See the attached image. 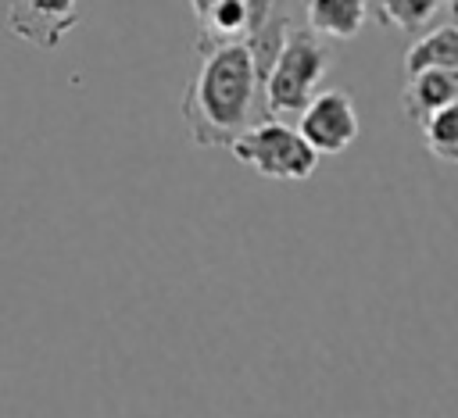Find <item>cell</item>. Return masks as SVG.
Returning a JSON list of instances; mask_svg holds the SVG:
<instances>
[{
    "label": "cell",
    "mask_w": 458,
    "mask_h": 418,
    "mask_svg": "<svg viewBox=\"0 0 458 418\" xmlns=\"http://www.w3.org/2000/svg\"><path fill=\"white\" fill-rule=\"evenodd\" d=\"M454 14H458V7H454Z\"/></svg>",
    "instance_id": "obj_15"
},
{
    "label": "cell",
    "mask_w": 458,
    "mask_h": 418,
    "mask_svg": "<svg viewBox=\"0 0 458 418\" xmlns=\"http://www.w3.org/2000/svg\"><path fill=\"white\" fill-rule=\"evenodd\" d=\"M447 4H451V7H454V4H458V0H447Z\"/></svg>",
    "instance_id": "obj_14"
},
{
    "label": "cell",
    "mask_w": 458,
    "mask_h": 418,
    "mask_svg": "<svg viewBox=\"0 0 458 418\" xmlns=\"http://www.w3.org/2000/svg\"><path fill=\"white\" fill-rule=\"evenodd\" d=\"M422 143L426 150L444 161V164H458V100L440 107L437 114H429L422 125Z\"/></svg>",
    "instance_id": "obj_9"
},
{
    "label": "cell",
    "mask_w": 458,
    "mask_h": 418,
    "mask_svg": "<svg viewBox=\"0 0 458 418\" xmlns=\"http://www.w3.org/2000/svg\"><path fill=\"white\" fill-rule=\"evenodd\" d=\"M333 64V50L329 43L311 32L308 25H293L286 29V39H283V50L265 79V89H261V104H265V118H279V114H301L304 104L318 93V82L322 75L329 71Z\"/></svg>",
    "instance_id": "obj_2"
},
{
    "label": "cell",
    "mask_w": 458,
    "mask_h": 418,
    "mask_svg": "<svg viewBox=\"0 0 458 418\" xmlns=\"http://www.w3.org/2000/svg\"><path fill=\"white\" fill-rule=\"evenodd\" d=\"M454 7H458V4H454Z\"/></svg>",
    "instance_id": "obj_16"
},
{
    "label": "cell",
    "mask_w": 458,
    "mask_h": 418,
    "mask_svg": "<svg viewBox=\"0 0 458 418\" xmlns=\"http://www.w3.org/2000/svg\"><path fill=\"white\" fill-rule=\"evenodd\" d=\"M179 111L193 146L200 150H211V146L229 150V143L247 125L265 118L258 68L247 39L200 50V68L190 79Z\"/></svg>",
    "instance_id": "obj_1"
},
{
    "label": "cell",
    "mask_w": 458,
    "mask_h": 418,
    "mask_svg": "<svg viewBox=\"0 0 458 418\" xmlns=\"http://www.w3.org/2000/svg\"><path fill=\"white\" fill-rule=\"evenodd\" d=\"M4 18L11 36L36 50H54L82 21L79 0H4Z\"/></svg>",
    "instance_id": "obj_5"
},
{
    "label": "cell",
    "mask_w": 458,
    "mask_h": 418,
    "mask_svg": "<svg viewBox=\"0 0 458 418\" xmlns=\"http://www.w3.org/2000/svg\"><path fill=\"white\" fill-rule=\"evenodd\" d=\"M419 68H458V21L419 36L404 54V71Z\"/></svg>",
    "instance_id": "obj_8"
},
{
    "label": "cell",
    "mask_w": 458,
    "mask_h": 418,
    "mask_svg": "<svg viewBox=\"0 0 458 418\" xmlns=\"http://www.w3.org/2000/svg\"><path fill=\"white\" fill-rule=\"evenodd\" d=\"M369 14V0H304V25L322 39H354Z\"/></svg>",
    "instance_id": "obj_7"
},
{
    "label": "cell",
    "mask_w": 458,
    "mask_h": 418,
    "mask_svg": "<svg viewBox=\"0 0 458 418\" xmlns=\"http://www.w3.org/2000/svg\"><path fill=\"white\" fill-rule=\"evenodd\" d=\"M369 7H372V18L383 25V0H369Z\"/></svg>",
    "instance_id": "obj_13"
},
{
    "label": "cell",
    "mask_w": 458,
    "mask_h": 418,
    "mask_svg": "<svg viewBox=\"0 0 458 418\" xmlns=\"http://www.w3.org/2000/svg\"><path fill=\"white\" fill-rule=\"evenodd\" d=\"M229 154L240 164L254 168L261 179H272V182H304L318 168L315 146L301 136L297 125H290L276 114L247 125L229 143Z\"/></svg>",
    "instance_id": "obj_3"
},
{
    "label": "cell",
    "mask_w": 458,
    "mask_h": 418,
    "mask_svg": "<svg viewBox=\"0 0 458 418\" xmlns=\"http://www.w3.org/2000/svg\"><path fill=\"white\" fill-rule=\"evenodd\" d=\"M458 100V68H419L408 71V82L401 89V111L411 121H426L440 107Z\"/></svg>",
    "instance_id": "obj_6"
},
{
    "label": "cell",
    "mask_w": 458,
    "mask_h": 418,
    "mask_svg": "<svg viewBox=\"0 0 458 418\" xmlns=\"http://www.w3.org/2000/svg\"><path fill=\"white\" fill-rule=\"evenodd\" d=\"M211 4H215V0H190V7H193V14H197V18H200V14H204Z\"/></svg>",
    "instance_id": "obj_12"
},
{
    "label": "cell",
    "mask_w": 458,
    "mask_h": 418,
    "mask_svg": "<svg viewBox=\"0 0 458 418\" xmlns=\"http://www.w3.org/2000/svg\"><path fill=\"white\" fill-rule=\"evenodd\" d=\"M243 4H247V14H250V32H258L276 11V0H243Z\"/></svg>",
    "instance_id": "obj_11"
},
{
    "label": "cell",
    "mask_w": 458,
    "mask_h": 418,
    "mask_svg": "<svg viewBox=\"0 0 458 418\" xmlns=\"http://www.w3.org/2000/svg\"><path fill=\"white\" fill-rule=\"evenodd\" d=\"M447 0H383V25H397L401 32H419Z\"/></svg>",
    "instance_id": "obj_10"
},
{
    "label": "cell",
    "mask_w": 458,
    "mask_h": 418,
    "mask_svg": "<svg viewBox=\"0 0 458 418\" xmlns=\"http://www.w3.org/2000/svg\"><path fill=\"white\" fill-rule=\"evenodd\" d=\"M297 129L315 146L318 157H326V154L333 157V154H344L358 139L361 121H358V107L347 89H318L304 104Z\"/></svg>",
    "instance_id": "obj_4"
}]
</instances>
